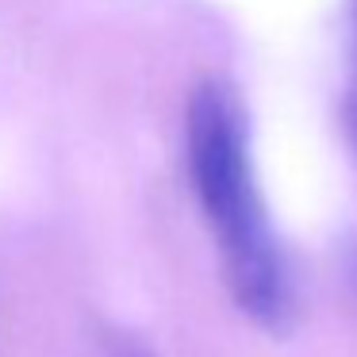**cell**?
<instances>
[{
    "instance_id": "cell-1",
    "label": "cell",
    "mask_w": 357,
    "mask_h": 357,
    "mask_svg": "<svg viewBox=\"0 0 357 357\" xmlns=\"http://www.w3.org/2000/svg\"><path fill=\"white\" fill-rule=\"evenodd\" d=\"M185 162L238 311L269 334L292 323V280L250 154V119L227 81L208 77L185 108Z\"/></svg>"
},
{
    "instance_id": "cell-2",
    "label": "cell",
    "mask_w": 357,
    "mask_h": 357,
    "mask_svg": "<svg viewBox=\"0 0 357 357\" xmlns=\"http://www.w3.org/2000/svg\"><path fill=\"white\" fill-rule=\"evenodd\" d=\"M346 127L357 146V0H354V77H349V93H346Z\"/></svg>"
},
{
    "instance_id": "cell-3",
    "label": "cell",
    "mask_w": 357,
    "mask_h": 357,
    "mask_svg": "<svg viewBox=\"0 0 357 357\" xmlns=\"http://www.w3.org/2000/svg\"><path fill=\"white\" fill-rule=\"evenodd\" d=\"M104 357H158V354L146 346V342L135 338V334H119V338H112V342H108Z\"/></svg>"
}]
</instances>
